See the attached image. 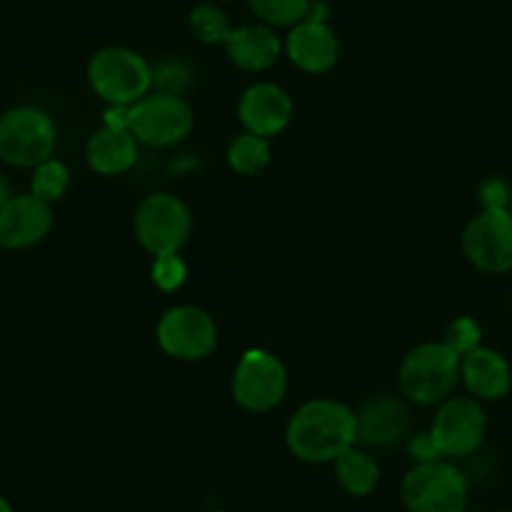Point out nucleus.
Returning a JSON list of instances; mask_svg holds the SVG:
<instances>
[{
    "label": "nucleus",
    "instance_id": "obj_1",
    "mask_svg": "<svg viewBox=\"0 0 512 512\" xmlns=\"http://www.w3.org/2000/svg\"><path fill=\"white\" fill-rule=\"evenodd\" d=\"M284 440L297 460L309 465L334 462L357 445V412L329 397L309 400L289 417Z\"/></svg>",
    "mask_w": 512,
    "mask_h": 512
},
{
    "label": "nucleus",
    "instance_id": "obj_2",
    "mask_svg": "<svg viewBox=\"0 0 512 512\" xmlns=\"http://www.w3.org/2000/svg\"><path fill=\"white\" fill-rule=\"evenodd\" d=\"M460 382V357L442 342H422L405 354L397 372V387L407 402L420 407L450 400Z\"/></svg>",
    "mask_w": 512,
    "mask_h": 512
},
{
    "label": "nucleus",
    "instance_id": "obj_3",
    "mask_svg": "<svg viewBox=\"0 0 512 512\" xmlns=\"http://www.w3.org/2000/svg\"><path fill=\"white\" fill-rule=\"evenodd\" d=\"M88 83L108 106H134L154 88V68L126 46H106L88 61Z\"/></svg>",
    "mask_w": 512,
    "mask_h": 512
},
{
    "label": "nucleus",
    "instance_id": "obj_4",
    "mask_svg": "<svg viewBox=\"0 0 512 512\" xmlns=\"http://www.w3.org/2000/svg\"><path fill=\"white\" fill-rule=\"evenodd\" d=\"M56 123L43 108L16 106L0 113V161L13 169H36L53 159Z\"/></svg>",
    "mask_w": 512,
    "mask_h": 512
},
{
    "label": "nucleus",
    "instance_id": "obj_5",
    "mask_svg": "<svg viewBox=\"0 0 512 512\" xmlns=\"http://www.w3.org/2000/svg\"><path fill=\"white\" fill-rule=\"evenodd\" d=\"M194 108L184 96L154 91L128 106V131L139 144L151 149H171L186 141L194 131Z\"/></svg>",
    "mask_w": 512,
    "mask_h": 512
},
{
    "label": "nucleus",
    "instance_id": "obj_6",
    "mask_svg": "<svg viewBox=\"0 0 512 512\" xmlns=\"http://www.w3.org/2000/svg\"><path fill=\"white\" fill-rule=\"evenodd\" d=\"M194 229V216L189 204L169 191L149 194L134 214L136 241L151 256L179 254Z\"/></svg>",
    "mask_w": 512,
    "mask_h": 512
},
{
    "label": "nucleus",
    "instance_id": "obj_7",
    "mask_svg": "<svg viewBox=\"0 0 512 512\" xmlns=\"http://www.w3.org/2000/svg\"><path fill=\"white\" fill-rule=\"evenodd\" d=\"M470 482L465 472L447 460L412 465L402 480L407 512H465Z\"/></svg>",
    "mask_w": 512,
    "mask_h": 512
},
{
    "label": "nucleus",
    "instance_id": "obj_8",
    "mask_svg": "<svg viewBox=\"0 0 512 512\" xmlns=\"http://www.w3.org/2000/svg\"><path fill=\"white\" fill-rule=\"evenodd\" d=\"M289 390V374L282 359L267 349H249L241 354L231 377V397L251 415L277 410Z\"/></svg>",
    "mask_w": 512,
    "mask_h": 512
},
{
    "label": "nucleus",
    "instance_id": "obj_9",
    "mask_svg": "<svg viewBox=\"0 0 512 512\" xmlns=\"http://www.w3.org/2000/svg\"><path fill=\"white\" fill-rule=\"evenodd\" d=\"M462 254L482 274L512 272V211L482 209L462 229Z\"/></svg>",
    "mask_w": 512,
    "mask_h": 512
},
{
    "label": "nucleus",
    "instance_id": "obj_10",
    "mask_svg": "<svg viewBox=\"0 0 512 512\" xmlns=\"http://www.w3.org/2000/svg\"><path fill=\"white\" fill-rule=\"evenodd\" d=\"M156 342L169 357L181 362H199L211 357L219 344V327L206 309L179 304L161 314L156 324Z\"/></svg>",
    "mask_w": 512,
    "mask_h": 512
},
{
    "label": "nucleus",
    "instance_id": "obj_11",
    "mask_svg": "<svg viewBox=\"0 0 512 512\" xmlns=\"http://www.w3.org/2000/svg\"><path fill=\"white\" fill-rule=\"evenodd\" d=\"M427 432L442 460L475 455L487 437L485 407L475 397H450L437 405V415Z\"/></svg>",
    "mask_w": 512,
    "mask_h": 512
},
{
    "label": "nucleus",
    "instance_id": "obj_12",
    "mask_svg": "<svg viewBox=\"0 0 512 512\" xmlns=\"http://www.w3.org/2000/svg\"><path fill=\"white\" fill-rule=\"evenodd\" d=\"M236 116H239L244 131L264 139H274L292 123L294 101L282 86L272 81H256L239 96L236 103Z\"/></svg>",
    "mask_w": 512,
    "mask_h": 512
},
{
    "label": "nucleus",
    "instance_id": "obj_13",
    "mask_svg": "<svg viewBox=\"0 0 512 512\" xmlns=\"http://www.w3.org/2000/svg\"><path fill=\"white\" fill-rule=\"evenodd\" d=\"M53 229V206L28 194H13L0 206V249H33Z\"/></svg>",
    "mask_w": 512,
    "mask_h": 512
},
{
    "label": "nucleus",
    "instance_id": "obj_14",
    "mask_svg": "<svg viewBox=\"0 0 512 512\" xmlns=\"http://www.w3.org/2000/svg\"><path fill=\"white\" fill-rule=\"evenodd\" d=\"M284 51L299 71L309 73V76H322V73L332 71L339 61L337 33L329 28V23L302 21L289 28Z\"/></svg>",
    "mask_w": 512,
    "mask_h": 512
},
{
    "label": "nucleus",
    "instance_id": "obj_15",
    "mask_svg": "<svg viewBox=\"0 0 512 512\" xmlns=\"http://www.w3.org/2000/svg\"><path fill=\"white\" fill-rule=\"evenodd\" d=\"M460 382L477 402L505 400L512 390V367L497 349L477 347L460 359Z\"/></svg>",
    "mask_w": 512,
    "mask_h": 512
},
{
    "label": "nucleus",
    "instance_id": "obj_16",
    "mask_svg": "<svg viewBox=\"0 0 512 512\" xmlns=\"http://www.w3.org/2000/svg\"><path fill=\"white\" fill-rule=\"evenodd\" d=\"M407 430H410V412L397 397H374L357 415V445L390 447L400 442Z\"/></svg>",
    "mask_w": 512,
    "mask_h": 512
},
{
    "label": "nucleus",
    "instance_id": "obj_17",
    "mask_svg": "<svg viewBox=\"0 0 512 512\" xmlns=\"http://www.w3.org/2000/svg\"><path fill=\"white\" fill-rule=\"evenodd\" d=\"M224 48L226 56H229V61L236 68L262 73L269 71L279 61V56L284 51V43L274 28L264 26V23H259V26L254 23V26L231 28V33L224 41Z\"/></svg>",
    "mask_w": 512,
    "mask_h": 512
},
{
    "label": "nucleus",
    "instance_id": "obj_18",
    "mask_svg": "<svg viewBox=\"0 0 512 512\" xmlns=\"http://www.w3.org/2000/svg\"><path fill=\"white\" fill-rule=\"evenodd\" d=\"M86 161L96 174L121 176L139 161V141L126 128L103 126L88 139Z\"/></svg>",
    "mask_w": 512,
    "mask_h": 512
},
{
    "label": "nucleus",
    "instance_id": "obj_19",
    "mask_svg": "<svg viewBox=\"0 0 512 512\" xmlns=\"http://www.w3.org/2000/svg\"><path fill=\"white\" fill-rule=\"evenodd\" d=\"M334 472H337V480L342 485V490L354 497L372 495L379 485V477H382L377 457L359 445L349 447L347 452H342L334 460Z\"/></svg>",
    "mask_w": 512,
    "mask_h": 512
},
{
    "label": "nucleus",
    "instance_id": "obj_20",
    "mask_svg": "<svg viewBox=\"0 0 512 512\" xmlns=\"http://www.w3.org/2000/svg\"><path fill=\"white\" fill-rule=\"evenodd\" d=\"M226 161H229L231 171L239 176H256L262 174L269 164H272V144L264 136H256L244 131L236 136L226 149Z\"/></svg>",
    "mask_w": 512,
    "mask_h": 512
},
{
    "label": "nucleus",
    "instance_id": "obj_21",
    "mask_svg": "<svg viewBox=\"0 0 512 512\" xmlns=\"http://www.w3.org/2000/svg\"><path fill=\"white\" fill-rule=\"evenodd\" d=\"M31 194L43 199L46 204H56L71 189V171L63 161H58L56 156L43 164H38L36 169H31Z\"/></svg>",
    "mask_w": 512,
    "mask_h": 512
},
{
    "label": "nucleus",
    "instance_id": "obj_22",
    "mask_svg": "<svg viewBox=\"0 0 512 512\" xmlns=\"http://www.w3.org/2000/svg\"><path fill=\"white\" fill-rule=\"evenodd\" d=\"M312 0H249L256 18L269 28H292L307 18Z\"/></svg>",
    "mask_w": 512,
    "mask_h": 512
},
{
    "label": "nucleus",
    "instance_id": "obj_23",
    "mask_svg": "<svg viewBox=\"0 0 512 512\" xmlns=\"http://www.w3.org/2000/svg\"><path fill=\"white\" fill-rule=\"evenodd\" d=\"M189 28L196 36V41L206 43V46H224L226 36L231 33V23L226 13L221 11L216 3H201L189 13Z\"/></svg>",
    "mask_w": 512,
    "mask_h": 512
},
{
    "label": "nucleus",
    "instance_id": "obj_24",
    "mask_svg": "<svg viewBox=\"0 0 512 512\" xmlns=\"http://www.w3.org/2000/svg\"><path fill=\"white\" fill-rule=\"evenodd\" d=\"M450 352H455L457 357H467L470 352H475L477 347H482V327L475 317H457L447 324L445 339H442Z\"/></svg>",
    "mask_w": 512,
    "mask_h": 512
},
{
    "label": "nucleus",
    "instance_id": "obj_25",
    "mask_svg": "<svg viewBox=\"0 0 512 512\" xmlns=\"http://www.w3.org/2000/svg\"><path fill=\"white\" fill-rule=\"evenodd\" d=\"M189 277V267L179 254H161L154 256L151 264V282L161 289V292H179Z\"/></svg>",
    "mask_w": 512,
    "mask_h": 512
},
{
    "label": "nucleus",
    "instance_id": "obj_26",
    "mask_svg": "<svg viewBox=\"0 0 512 512\" xmlns=\"http://www.w3.org/2000/svg\"><path fill=\"white\" fill-rule=\"evenodd\" d=\"M154 68V88L161 93H176L181 96L184 88L191 83V68L181 58H166Z\"/></svg>",
    "mask_w": 512,
    "mask_h": 512
},
{
    "label": "nucleus",
    "instance_id": "obj_27",
    "mask_svg": "<svg viewBox=\"0 0 512 512\" xmlns=\"http://www.w3.org/2000/svg\"><path fill=\"white\" fill-rule=\"evenodd\" d=\"M510 184L500 176L482 181L480 186V204L482 209H510Z\"/></svg>",
    "mask_w": 512,
    "mask_h": 512
},
{
    "label": "nucleus",
    "instance_id": "obj_28",
    "mask_svg": "<svg viewBox=\"0 0 512 512\" xmlns=\"http://www.w3.org/2000/svg\"><path fill=\"white\" fill-rule=\"evenodd\" d=\"M407 452H410L412 462L415 465H422V462H437L442 460V455L437 452L435 442H432L430 432H420V435L410 437V445H407Z\"/></svg>",
    "mask_w": 512,
    "mask_h": 512
},
{
    "label": "nucleus",
    "instance_id": "obj_29",
    "mask_svg": "<svg viewBox=\"0 0 512 512\" xmlns=\"http://www.w3.org/2000/svg\"><path fill=\"white\" fill-rule=\"evenodd\" d=\"M13 196V189H11V181L6 179V176L0 174V206L6 204L8 199H11Z\"/></svg>",
    "mask_w": 512,
    "mask_h": 512
},
{
    "label": "nucleus",
    "instance_id": "obj_30",
    "mask_svg": "<svg viewBox=\"0 0 512 512\" xmlns=\"http://www.w3.org/2000/svg\"><path fill=\"white\" fill-rule=\"evenodd\" d=\"M0 512H13L11 502H8L6 497H3V495H0Z\"/></svg>",
    "mask_w": 512,
    "mask_h": 512
},
{
    "label": "nucleus",
    "instance_id": "obj_31",
    "mask_svg": "<svg viewBox=\"0 0 512 512\" xmlns=\"http://www.w3.org/2000/svg\"><path fill=\"white\" fill-rule=\"evenodd\" d=\"M500 512H510V510H500Z\"/></svg>",
    "mask_w": 512,
    "mask_h": 512
}]
</instances>
